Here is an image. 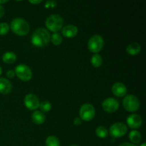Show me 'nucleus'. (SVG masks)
<instances>
[{"instance_id": "obj_32", "label": "nucleus", "mask_w": 146, "mask_h": 146, "mask_svg": "<svg viewBox=\"0 0 146 146\" xmlns=\"http://www.w3.org/2000/svg\"><path fill=\"white\" fill-rule=\"evenodd\" d=\"M1 73H2V68H1V67L0 66V75L1 74Z\"/></svg>"}, {"instance_id": "obj_4", "label": "nucleus", "mask_w": 146, "mask_h": 146, "mask_svg": "<svg viewBox=\"0 0 146 146\" xmlns=\"http://www.w3.org/2000/svg\"><path fill=\"white\" fill-rule=\"evenodd\" d=\"M123 106L127 111L133 112L136 111L140 107V101L136 96L133 95H128L123 101Z\"/></svg>"}, {"instance_id": "obj_25", "label": "nucleus", "mask_w": 146, "mask_h": 146, "mask_svg": "<svg viewBox=\"0 0 146 146\" xmlns=\"http://www.w3.org/2000/svg\"><path fill=\"white\" fill-rule=\"evenodd\" d=\"M57 2L54 0H48L45 2V7L47 9L54 8L56 6Z\"/></svg>"}, {"instance_id": "obj_15", "label": "nucleus", "mask_w": 146, "mask_h": 146, "mask_svg": "<svg viewBox=\"0 0 146 146\" xmlns=\"http://www.w3.org/2000/svg\"><path fill=\"white\" fill-rule=\"evenodd\" d=\"M31 118H32V121L34 123L37 124H41L45 121L46 116L44 113H42L41 111H36L32 113Z\"/></svg>"}, {"instance_id": "obj_13", "label": "nucleus", "mask_w": 146, "mask_h": 146, "mask_svg": "<svg viewBox=\"0 0 146 146\" xmlns=\"http://www.w3.org/2000/svg\"><path fill=\"white\" fill-rule=\"evenodd\" d=\"M78 33V28L75 25L68 24L62 28L63 35L66 37H74Z\"/></svg>"}, {"instance_id": "obj_18", "label": "nucleus", "mask_w": 146, "mask_h": 146, "mask_svg": "<svg viewBox=\"0 0 146 146\" xmlns=\"http://www.w3.org/2000/svg\"><path fill=\"white\" fill-rule=\"evenodd\" d=\"M129 138L133 143H139L141 140V134L138 131H131L129 133Z\"/></svg>"}, {"instance_id": "obj_2", "label": "nucleus", "mask_w": 146, "mask_h": 146, "mask_svg": "<svg viewBox=\"0 0 146 146\" xmlns=\"http://www.w3.org/2000/svg\"><path fill=\"white\" fill-rule=\"evenodd\" d=\"M11 29L15 34L20 36H24L29 31V25L24 19L16 18L11 21Z\"/></svg>"}, {"instance_id": "obj_5", "label": "nucleus", "mask_w": 146, "mask_h": 146, "mask_svg": "<svg viewBox=\"0 0 146 146\" xmlns=\"http://www.w3.org/2000/svg\"><path fill=\"white\" fill-rule=\"evenodd\" d=\"M104 38L100 35L96 34L91 36L88 41V48L94 53H98L104 46Z\"/></svg>"}, {"instance_id": "obj_14", "label": "nucleus", "mask_w": 146, "mask_h": 146, "mask_svg": "<svg viewBox=\"0 0 146 146\" xmlns=\"http://www.w3.org/2000/svg\"><path fill=\"white\" fill-rule=\"evenodd\" d=\"M12 85L9 80L5 78H0V93L1 94H8L11 91Z\"/></svg>"}, {"instance_id": "obj_27", "label": "nucleus", "mask_w": 146, "mask_h": 146, "mask_svg": "<svg viewBox=\"0 0 146 146\" xmlns=\"http://www.w3.org/2000/svg\"><path fill=\"white\" fill-rule=\"evenodd\" d=\"M81 122H82V120H81L80 118H76L74 121V124L76 125H79L80 124H81Z\"/></svg>"}, {"instance_id": "obj_9", "label": "nucleus", "mask_w": 146, "mask_h": 146, "mask_svg": "<svg viewBox=\"0 0 146 146\" xmlns=\"http://www.w3.org/2000/svg\"><path fill=\"white\" fill-rule=\"evenodd\" d=\"M102 107L107 112H115L119 107V103L115 98H108L104 100L102 104Z\"/></svg>"}, {"instance_id": "obj_34", "label": "nucleus", "mask_w": 146, "mask_h": 146, "mask_svg": "<svg viewBox=\"0 0 146 146\" xmlns=\"http://www.w3.org/2000/svg\"><path fill=\"white\" fill-rule=\"evenodd\" d=\"M71 146H78V145H71Z\"/></svg>"}, {"instance_id": "obj_29", "label": "nucleus", "mask_w": 146, "mask_h": 146, "mask_svg": "<svg viewBox=\"0 0 146 146\" xmlns=\"http://www.w3.org/2000/svg\"><path fill=\"white\" fill-rule=\"evenodd\" d=\"M119 146H135V145L132 143H123L121 144Z\"/></svg>"}, {"instance_id": "obj_3", "label": "nucleus", "mask_w": 146, "mask_h": 146, "mask_svg": "<svg viewBox=\"0 0 146 146\" xmlns=\"http://www.w3.org/2000/svg\"><path fill=\"white\" fill-rule=\"evenodd\" d=\"M64 25V20L58 14L50 15L46 20V26L51 31L57 32L62 29Z\"/></svg>"}, {"instance_id": "obj_31", "label": "nucleus", "mask_w": 146, "mask_h": 146, "mask_svg": "<svg viewBox=\"0 0 146 146\" xmlns=\"http://www.w3.org/2000/svg\"><path fill=\"white\" fill-rule=\"evenodd\" d=\"M6 2H7V0H0V5H1V4H4Z\"/></svg>"}, {"instance_id": "obj_22", "label": "nucleus", "mask_w": 146, "mask_h": 146, "mask_svg": "<svg viewBox=\"0 0 146 146\" xmlns=\"http://www.w3.org/2000/svg\"><path fill=\"white\" fill-rule=\"evenodd\" d=\"M51 41H52L53 44H55V45H59L61 42H62V36L61 35V34L58 32H54L52 34L51 37Z\"/></svg>"}, {"instance_id": "obj_26", "label": "nucleus", "mask_w": 146, "mask_h": 146, "mask_svg": "<svg viewBox=\"0 0 146 146\" xmlns=\"http://www.w3.org/2000/svg\"><path fill=\"white\" fill-rule=\"evenodd\" d=\"M15 75V72L13 70H9L7 73V76L9 77V78H13Z\"/></svg>"}, {"instance_id": "obj_10", "label": "nucleus", "mask_w": 146, "mask_h": 146, "mask_svg": "<svg viewBox=\"0 0 146 146\" xmlns=\"http://www.w3.org/2000/svg\"><path fill=\"white\" fill-rule=\"evenodd\" d=\"M39 100L38 97L33 94L27 95L24 98V104L30 110H35L39 106Z\"/></svg>"}, {"instance_id": "obj_6", "label": "nucleus", "mask_w": 146, "mask_h": 146, "mask_svg": "<svg viewBox=\"0 0 146 146\" xmlns=\"http://www.w3.org/2000/svg\"><path fill=\"white\" fill-rule=\"evenodd\" d=\"M79 114L81 120L91 121L95 115V108L92 104H85L80 108Z\"/></svg>"}, {"instance_id": "obj_17", "label": "nucleus", "mask_w": 146, "mask_h": 146, "mask_svg": "<svg viewBox=\"0 0 146 146\" xmlns=\"http://www.w3.org/2000/svg\"><path fill=\"white\" fill-rule=\"evenodd\" d=\"M2 59L7 64H12L17 59V56L14 52L7 51L5 54H4L2 56Z\"/></svg>"}, {"instance_id": "obj_7", "label": "nucleus", "mask_w": 146, "mask_h": 146, "mask_svg": "<svg viewBox=\"0 0 146 146\" xmlns=\"http://www.w3.org/2000/svg\"><path fill=\"white\" fill-rule=\"evenodd\" d=\"M15 74L23 81H29L32 76L31 68L25 64H19L15 68Z\"/></svg>"}, {"instance_id": "obj_33", "label": "nucleus", "mask_w": 146, "mask_h": 146, "mask_svg": "<svg viewBox=\"0 0 146 146\" xmlns=\"http://www.w3.org/2000/svg\"><path fill=\"white\" fill-rule=\"evenodd\" d=\"M145 145H145V143H143L142 145H141V146H145Z\"/></svg>"}, {"instance_id": "obj_28", "label": "nucleus", "mask_w": 146, "mask_h": 146, "mask_svg": "<svg viewBox=\"0 0 146 146\" xmlns=\"http://www.w3.org/2000/svg\"><path fill=\"white\" fill-rule=\"evenodd\" d=\"M4 13H5V9H4V7L1 5H0V18L4 16Z\"/></svg>"}, {"instance_id": "obj_21", "label": "nucleus", "mask_w": 146, "mask_h": 146, "mask_svg": "<svg viewBox=\"0 0 146 146\" xmlns=\"http://www.w3.org/2000/svg\"><path fill=\"white\" fill-rule=\"evenodd\" d=\"M96 135L101 138H106L108 135V130L104 126H98L96 130Z\"/></svg>"}, {"instance_id": "obj_11", "label": "nucleus", "mask_w": 146, "mask_h": 146, "mask_svg": "<svg viewBox=\"0 0 146 146\" xmlns=\"http://www.w3.org/2000/svg\"><path fill=\"white\" fill-rule=\"evenodd\" d=\"M142 118L138 114H132L127 118V123L131 128H138L142 125Z\"/></svg>"}, {"instance_id": "obj_1", "label": "nucleus", "mask_w": 146, "mask_h": 146, "mask_svg": "<svg viewBox=\"0 0 146 146\" xmlns=\"http://www.w3.org/2000/svg\"><path fill=\"white\" fill-rule=\"evenodd\" d=\"M51 39L49 32L46 29L38 28L33 32L31 42L36 46L42 47L47 45Z\"/></svg>"}, {"instance_id": "obj_19", "label": "nucleus", "mask_w": 146, "mask_h": 146, "mask_svg": "<svg viewBox=\"0 0 146 146\" xmlns=\"http://www.w3.org/2000/svg\"><path fill=\"white\" fill-rule=\"evenodd\" d=\"M46 146H60L59 140L54 135H50L46 140Z\"/></svg>"}, {"instance_id": "obj_16", "label": "nucleus", "mask_w": 146, "mask_h": 146, "mask_svg": "<svg viewBox=\"0 0 146 146\" xmlns=\"http://www.w3.org/2000/svg\"><path fill=\"white\" fill-rule=\"evenodd\" d=\"M141 47L138 43L133 42L130 44L126 48L127 52L131 55H135L141 51Z\"/></svg>"}, {"instance_id": "obj_30", "label": "nucleus", "mask_w": 146, "mask_h": 146, "mask_svg": "<svg viewBox=\"0 0 146 146\" xmlns=\"http://www.w3.org/2000/svg\"><path fill=\"white\" fill-rule=\"evenodd\" d=\"M30 3L31 4H38V3H41V0H35V1H29Z\"/></svg>"}, {"instance_id": "obj_23", "label": "nucleus", "mask_w": 146, "mask_h": 146, "mask_svg": "<svg viewBox=\"0 0 146 146\" xmlns=\"http://www.w3.org/2000/svg\"><path fill=\"white\" fill-rule=\"evenodd\" d=\"M40 109L44 112H47V111H50L51 108V104H50L48 101H43V102L40 103L39 106Z\"/></svg>"}, {"instance_id": "obj_12", "label": "nucleus", "mask_w": 146, "mask_h": 146, "mask_svg": "<svg viewBox=\"0 0 146 146\" xmlns=\"http://www.w3.org/2000/svg\"><path fill=\"white\" fill-rule=\"evenodd\" d=\"M111 90H112V92L114 95L119 97H122L123 96H125L127 92L126 86H125L123 83L121 82H118L114 84L113 85Z\"/></svg>"}, {"instance_id": "obj_8", "label": "nucleus", "mask_w": 146, "mask_h": 146, "mask_svg": "<svg viewBox=\"0 0 146 146\" xmlns=\"http://www.w3.org/2000/svg\"><path fill=\"white\" fill-rule=\"evenodd\" d=\"M128 128L122 123H115L110 127V134L114 138H119L126 133Z\"/></svg>"}, {"instance_id": "obj_20", "label": "nucleus", "mask_w": 146, "mask_h": 146, "mask_svg": "<svg viewBox=\"0 0 146 146\" xmlns=\"http://www.w3.org/2000/svg\"><path fill=\"white\" fill-rule=\"evenodd\" d=\"M91 63L95 67H99L103 63V58L101 56L98 54H94L91 58Z\"/></svg>"}, {"instance_id": "obj_24", "label": "nucleus", "mask_w": 146, "mask_h": 146, "mask_svg": "<svg viewBox=\"0 0 146 146\" xmlns=\"http://www.w3.org/2000/svg\"><path fill=\"white\" fill-rule=\"evenodd\" d=\"M9 29V26L7 23H0V35H4L7 34Z\"/></svg>"}]
</instances>
